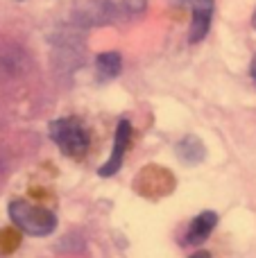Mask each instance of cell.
<instances>
[{"label": "cell", "instance_id": "ba28073f", "mask_svg": "<svg viewBox=\"0 0 256 258\" xmlns=\"http://www.w3.org/2000/svg\"><path fill=\"white\" fill-rule=\"evenodd\" d=\"M122 71V57L116 50H109V52H100L95 57V75H98V82H111L120 75Z\"/></svg>", "mask_w": 256, "mask_h": 258}, {"label": "cell", "instance_id": "8992f818", "mask_svg": "<svg viewBox=\"0 0 256 258\" xmlns=\"http://www.w3.org/2000/svg\"><path fill=\"white\" fill-rule=\"evenodd\" d=\"M130 141H132V125H130V120H120V122H118V127H116V138H113L111 156H109L107 163L98 170L100 177H111V174H116L118 170L122 168V161H125Z\"/></svg>", "mask_w": 256, "mask_h": 258}, {"label": "cell", "instance_id": "8fae6325", "mask_svg": "<svg viewBox=\"0 0 256 258\" xmlns=\"http://www.w3.org/2000/svg\"><path fill=\"white\" fill-rule=\"evenodd\" d=\"M57 249L59 251H82L84 249V238H82L80 233H71V236H66L59 242Z\"/></svg>", "mask_w": 256, "mask_h": 258}, {"label": "cell", "instance_id": "52a82bcc", "mask_svg": "<svg viewBox=\"0 0 256 258\" xmlns=\"http://www.w3.org/2000/svg\"><path fill=\"white\" fill-rule=\"evenodd\" d=\"M216 224H218V215L213 211H204L198 218H193L188 233H186V245H200V242H204L211 236L213 229H216Z\"/></svg>", "mask_w": 256, "mask_h": 258}, {"label": "cell", "instance_id": "30bf717a", "mask_svg": "<svg viewBox=\"0 0 256 258\" xmlns=\"http://www.w3.org/2000/svg\"><path fill=\"white\" fill-rule=\"evenodd\" d=\"M18 245H21V233H18V227L0 231V249L3 251H14Z\"/></svg>", "mask_w": 256, "mask_h": 258}, {"label": "cell", "instance_id": "9c48e42d", "mask_svg": "<svg viewBox=\"0 0 256 258\" xmlns=\"http://www.w3.org/2000/svg\"><path fill=\"white\" fill-rule=\"evenodd\" d=\"M177 156H179L181 163L186 165H198L204 161V156H207V147H204V143L200 141L198 136H193V134H188V136H184L179 143H177Z\"/></svg>", "mask_w": 256, "mask_h": 258}, {"label": "cell", "instance_id": "7c38bea8", "mask_svg": "<svg viewBox=\"0 0 256 258\" xmlns=\"http://www.w3.org/2000/svg\"><path fill=\"white\" fill-rule=\"evenodd\" d=\"M249 75H252V80H254V84H256V54H254V59H252V66H249Z\"/></svg>", "mask_w": 256, "mask_h": 258}, {"label": "cell", "instance_id": "4fadbf2b", "mask_svg": "<svg viewBox=\"0 0 256 258\" xmlns=\"http://www.w3.org/2000/svg\"><path fill=\"white\" fill-rule=\"evenodd\" d=\"M190 258H211V254L209 251H198V254H193Z\"/></svg>", "mask_w": 256, "mask_h": 258}, {"label": "cell", "instance_id": "6da1fadb", "mask_svg": "<svg viewBox=\"0 0 256 258\" xmlns=\"http://www.w3.org/2000/svg\"><path fill=\"white\" fill-rule=\"evenodd\" d=\"M148 0H82L73 7L71 23L77 27H98L127 21L145 12Z\"/></svg>", "mask_w": 256, "mask_h": 258}, {"label": "cell", "instance_id": "5b68a950", "mask_svg": "<svg viewBox=\"0 0 256 258\" xmlns=\"http://www.w3.org/2000/svg\"><path fill=\"white\" fill-rule=\"evenodd\" d=\"M177 5L190 9V43H200L207 39L209 30H211L213 12H216V0H177Z\"/></svg>", "mask_w": 256, "mask_h": 258}, {"label": "cell", "instance_id": "7a4b0ae2", "mask_svg": "<svg viewBox=\"0 0 256 258\" xmlns=\"http://www.w3.org/2000/svg\"><path fill=\"white\" fill-rule=\"evenodd\" d=\"M9 218H12L14 227L39 238L50 236L57 227V215L52 211L41 204H30L25 200H16L9 204Z\"/></svg>", "mask_w": 256, "mask_h": 258}, {"label": "cell", "instance_id": "277c9868", "mask_svg": "<svg viewBox=\"0 0 256 258\" xmlns=\"http://www.w3.org/2000/svg\"><path fill=\"white\" fill-rule=\"evenodd\" d=\"M50 138L66 156H84L91 145L86 129L75 118H59L50 122Z\"/></svg>", "mask_w": 256, "mask_h": 258}, {"label": "cell", "instance_id": "3957f363", "mask_svg": "<svg viewBox=\"0 0 256 258\" xmlns=\"http://www.w3.org/2000/svg\"><path fill=\"white\" fill-rule=\"evenodd\" d=\"M134 192L145 200H161L168 197L177 188V179L163 165H145L139 170V174L134 177Z\"/></svg>", "mask_w": 256, "mask_h": 258}, {"label": "cell", "instance_id": "5bb4252c", "mask_svg": "<svg viewBox=\"0 0 256 258\" xmlns=\"http://www.w3.org/2000/svg\"><path fill=\"white\" fill-rule=\"evenodd\" d=\"M252 23H254V27H256V12H254V16H252Z\"/></svg>", "mask_w": 256, "mask_h": 258}]
</instances>
